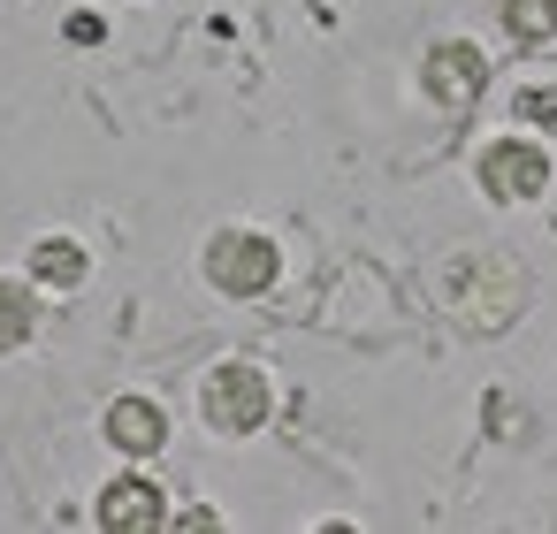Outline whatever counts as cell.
Masks as SVG:
<instances>
[{"label": "cell", "instance_id": "ba28073f", "mask_svg": "<svg viewBox=\"0 0 557 534\" xmlns=\"http://www.w3.org/2000/svg\"><path fill=\"white\" fill-rule=\"evenodd\" d=\"M32 328H39V306H32V290L0 275V351H16Z\"/></svg>", "mask_w": 557, "mask_h": 534}, {"label": "cell", "instance_id": "277c9868", "mask_svg": "<svg viewBox=\"0 0 557 534\" xmlns=\"http://www.w3.org/2000/svg\"><path fill=\"white\" fill-rule=\"evenodd\" d=\"M473 176H481V191H488V199H542L549 161H542L527 138H496V146L473 161Z\"/></svg>", "mask_w": 557, "mask_h": 534}, {"label": "cell", "instance_id": "6da1fadb", "mask_svg": "<svg viewBox=\"0 0 557 534\" xmlns=\"http://www.w3.org/2000/svg\"><path fill=\"white\" fill-rule=\"evenodd\" d=\"M275 275H283V252H275L260 229H230V237L207 245V283L230 290V298H260Z\"/></svg>", "mask_w": 557, "mask_h": 534}, {"label": "cell", "instance_id": "52a82bcc", "mask_svg": "<svg viewBox=\"0 0 557 534\" xmlns=\"http://www.w3.org/2000/svg\"><path fill=\"white\" fill-rule=\"evenodd\" d=\"M32 275H39L47 290H77V283H85V245H77V237H47V245H32Z\"/></svg>", "mask_w": 557, "mask_h": 534}, {"label": "cell", "instance_id": "3957f363", "mask_svg": "<svg viewBox=\"0 0 557 534\" xmlns=\"http://www.w3.org/2000/svg\"><path fill=\"white\" fill-rule=\"evenodd\" d=\"M481 85H488V54H481L473 39H443V47L420 62V92H428L435 108H473Z\"/></svg>", "mask_w": 557, "mask_h": 534}, {"label": "cell", "instance_id": "7a4b0ae2", "mask_svg": "<svg viewBox=\"0 0 557 534\" xmlns=\"http://www.w3.org/2000/svg\"><path fill=\"white\" fill-rule=\"evenodd\" d=\"M207 420H214L222 435H252V427L268 420V374H260L252 359L214 367V382H207Z\"/></svg>", "mask_w": 557, "mask_h": 534}, {"label": "cell", "instance_id": "9c48e42d", "mask_svg": "<svg viewBox=\"0 0 557 534\" xmlns=\"http://www.w3.org/2000/svg\"><path fill=\"white\" fill-rule=\"evenodd\" d=\"M504 32H511L519 47H542V39L557 32V0H504Z\"/></svg>", "mask_w": 557, "mask_h": 534}, {"label": "cell", "instance_id": "5b68a950", "mask_svg": "<svg viewBox=\"0 0 557 534\" xmlns=\"http://www.w3.org/2000/svg\"><path fill=\"white\" fill-rule=\"evenodd\" d=\"M161 519H169V504H161V488H153L146 473L108 481V496H100V526H115V534H146V526H161Z\"/></svg>", "mask_w": 557, "mask_h": 534}, {"label": "cell", "instance_id": "30bf717a", "mask_svg": "<svg viewBox=\"0 0 557 534\" xmlns=\"http://www.w3.org/2000/svg\"><path fill=\"white\" fill-rule=\"evenodd\" d=\"M519 123H557V100H549V92H527V100H519Z\"/></svg>", "mask_w": 557, "mask_h": 534}, {"label": "cell", "instance_id": "8992f818", "mask_svg": "<svg viewBox=\"0 0 557 534\" xmlns=\"http://www.w3.org/2000/svg\"><path fill=\"white\" fill-rule=\"evenodd\" d=\"M108 443L131 450V458H153V450L169 443V412H161L153 397H115V405H108Z\"/></svg>", "mask_w": 557, "mask_h": 534}]
</instances>
